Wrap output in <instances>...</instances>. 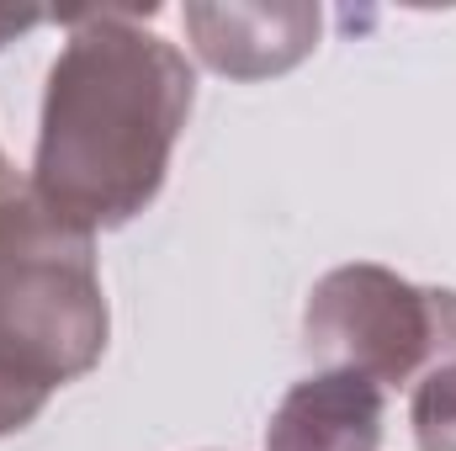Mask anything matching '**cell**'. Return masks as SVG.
<instances>
[{
    "instance_id": "6da1fadb",
    "label": "cell",
    "mask_w": 456,
    "mask_h": 451,
    "mask_svg": "<svg viewBox=\"0 0 456 451\" xmlns=\"http://www.w3.org/2000/svg\"><path fill=\"white\" fill-rule=\"evenodd\" d=\"M191 102L197 70L133 11L69 16L43 91L32 197L80 234L133 224L165 186Z\"/></svg>"
},
{
    "instance_id": "7a4b0ae2",
    "label": "cell",
    "mask_w": 456,
    "mask_h": 451,
    "mask_svg": "<svg viewBox=\"0 0 456 451\" xmlns=\"http://www.w3.org/2000/svg\"><path fill=\"white\" fill-rule=\"evenodd\" d=\"M303 345L314 361L361 372L377 388L419 382L456 361V292L414 287L387 266H340L303 308Z\"/></svg>"
},
{
    "instance_id": "3957f363",
    "label": "cell",
    "mask_w": 456,
    "mask_h": 451,
    "mask_svg": "<svg viewBox=\"0 0 456 451\" xmlns=\"http://www.w3.org/2000/svg\"><path fill=\"white\" fill-rule=\"evenodd\" d=\"M186 32L228 80H265L319 48V5H186Z\"/></svg>"
},
{
    "instance_id": "277c9868",
    "label": "cell",
    "mask_w": 456,
    "mask_h": 451,
    "mask_svg": "<svg viewBox=\"0 0 456 451\" xmlns=\"http://www.w3.org/2000/svg\"><path fill=\"white\" fill-rule=\"evenodd\" d=\"M382 420L387 388L361 372L324 366L276 404L265 451H382Z\"/></svg>"
},
{
    "instance_id": "5b68a950",
    "label": "cell",
    "mask_w": 456,
    "mask_h": 451,
    "mask_svg": "<svg viewBox=\"0 0 456 451\" xmlns=\"http://www.w3.org/2000/svg\"><path fill=\"white\" fill-rule=\"evenodd\" d=\"M409 420L419 451H456V361H441L414 382Z\"/></svg>"
},
{
    "instance_id": "8992f818",
    "label": "cell",
    "mask_w": 456,
    "mask_h": 451,
    "mask_svg": "<svg viewBox=\"0 0 456 451\" xmlns=\"http://www.w3.org/2000/svg\"><path fill=\"white\" fill-rule=\"evenodd\" d=\"M43 404H48V393H37L32 382H21V377L5 366V356H0V436L27 430V425L43 414Z\"/></svg>"
},
{
    "instance_id": "52a82bcc",
    "label": "cell",
    "mask_w": 456,
    "mask_h": 451,
    "mask_svg": "<svg viewBox=\"0 0 456 451\" xmlns=\"http://www.w3.org/2000/svg\"><path fill=\"white\" fill-rule=\"evenodd\" d=\"M37 21H43L37 11H0V48H5V43H16V37H27Z\"/></svg>"
},
{
    "instance_id": "ba28073f",
    "label": "cell",
    "mask_w": 456,
    "mask_h": 451,
    "mask_svg": "<svg viewBox=\"0 0 456 451\" xmlns=\"http://www.w3.org/2000/svg\"><path fill=\"white\" fill-rule=\"evenodd\" d=\"M21 192H27V181H21V176H16V170H11V160H5V154H0V208H5V202H11V197H21Z\"/></svg>"
}]
</instances>
